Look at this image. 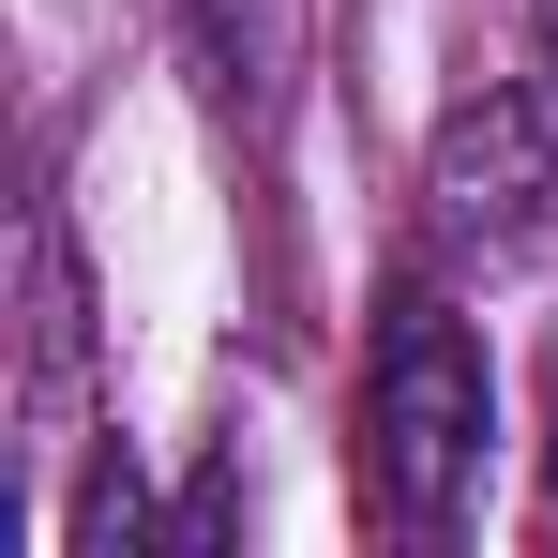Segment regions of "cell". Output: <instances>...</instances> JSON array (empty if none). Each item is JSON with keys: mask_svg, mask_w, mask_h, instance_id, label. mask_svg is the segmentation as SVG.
I'll list each match as a JSON object with an SVG mask.
<instances>
[{"mask_svg": "<svg viewBox=\"0 0 558 558\" xmlns=\"http://www.w3.org/2000/svg\"><path fill=\"white\" fill-rule=\"evenodd\" d=\"M483 453H498V363L438 287H392L377 317V483L408 529H468L483 513Z\"/></svg>", "mask_w": 558, "mask_h": 558, "instance_id": "obj_1", "label": "cell"}, {"mask_svg": "<svg viewBox=\"0 0 558 558\" xmlns=\"http://www.w3.org/2000/svg\"><path fill=\"white\" fill-rule=\"evenodd\" d=\"M196 61H211V92L242 121H272L287 61H302V0H196Z\"/></svg>", "mask_w": 558, "mask_h": 558, "instance_id": "obj_3", "label": "cell"}, {"mask_svg": "<svg viewBox=\"0 0 558 558\" xmlns=\"http://www.w3.org/2000/svg\"><path fill=\"white\" fill-rule=\"evenodd\" d=\"M529 46H544V61H558V0H529Z\"/></svg>", "mask_w": 558, "mask_h": 558, "instance_id": "obj_4", "label": "cell"}, {"mask_svg": "<svg viewBox=\"0 0 558 558\" xmlns=\"http://www.w3.org/2000/svg\"><path fill=\"white\" fill-rule=\"evenodd\" d=\"M423 211H438V242L453 257H529L558 227V136H544V106L513 92V76H483V92L438 106V151H423Z\"/></svg>", "mask_w": 558, "mask_h": 558, "instance_id": "obj_2", "label": "cell"}]
</instances>
